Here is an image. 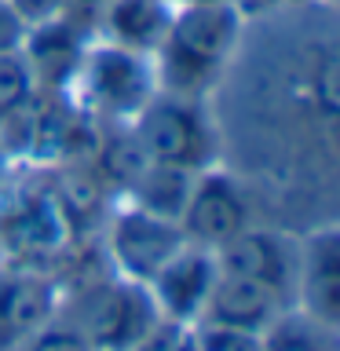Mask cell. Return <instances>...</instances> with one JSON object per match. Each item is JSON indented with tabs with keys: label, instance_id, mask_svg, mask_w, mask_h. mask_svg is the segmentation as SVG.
<instances>
[{
	"label": "cell",
	"instance_id": "1",
	"mask_svg": "<svg viewBox=\"0 0 340 351\" xmlns=\"http://www.w3.org/2000/svg\"><path fill=\"white\" fill-rule=\"evenodd\" d=\"M241 37H245V11L234 0L175 4L172 26L150 59L158 92L208 99L216 88H223L238 59Z\"/></svg>",
	"mask_w": 340,
	"mask_h": 351
},
{
	"label": "cell",
	"instance_id": "2",
	"mask_svg": "<svg viewBox=\"0 0 340 351\" xmlns=\"http://www.w3.org/2000/svg\"><path fill=\"white\" fill-rule=\"evenodd\" d=\"M73 241L77 234L59 205L48 165H26V176H19L15 165L0 197V249L22 267H40L59 260Z\"/></svg>",
	"mask_w": 340,
	"mask_h": 351
},
{
	"label": "cell",
	"instance_id": "3",
	"mask_svg": "<svg viewBox=\"0 0 340 351\" xmlns=\"http://www.w3.org/2000/svg\"><path fill=\"white\" fill-rule=\"evenodd\" d=\"M132 132L147 161L169 165V169L205 172L219 165L223 154V128L216 125L208 99L158 92L132 121Z\"/></svg>",
	"mask_w": 340,
	"mask_h": 351
},
{
	"label": "cell",
	"instance_id": "4",
	"mask_svg": "<svg viewBox=\"0 0 340 351\" xmlns=\"http://www.w3.org/2000/svg\"><path fill=\"white\" fill-rule=\"evenodd\" d=\"M62 311V307H59ZM81 329L92 351H136L147 333L161 322L150 289L125 274H103L70 293V311H62Z\"/></svg>",
	"mask_w": 340,
	"mask_h": 351
},
{
	"label": "cell",
	"instance_id": "5",
	"mask_svg": "<svg viewBox=\"0 0 340 351\" xmlns=\"http://www.w3.org/2000/svg\"><path fill=\"white\" fill-rule=\"evenodd\" d=\"M70 95L99 125H132L139 110L158 95L154 62L150 55L117 48L110 40H92Z\"/></svg>",
	"mask_w": 340,
	"mask_h": 351
},
{
	"label": "cell",
	"instance_id": "6",
	"mask_svg": "<svg viewBox=\"0 0 340 351\" xmlns=\"http://www.w3.org/2000/svg\"><path fill=\"white\" fill-rule=\"evenodd\" d=\"M183 241H186V234L180 230L175 219L143 213V208L128 205V202L110 208V216H106L103 245H106L110 263H114L117 274L136 278L143 285L154 278V271H158Z\"/></svg>",
	"mask_w": 340,
	"mask_h": 351
},
{
	"label": "cell",
	"instance_id": "7",
	"mask_svg": "<svg viewBox=\"0 0 340 351\" xmlns=\"http://www.w3.org/2000/svg\"><path fill=\"white\" fill-rule=\"evenodd\" d=\"M249 223H252V205L234 172L212 165V169L194 176L186 205L180 213V230L186 234V241L216 252Z\"/></svg>",
	"mask_w": 340,
	"mask_h": 351
},
{
	"label": "cell",
	"instance_id": "8",
	"mask_svg": "<svg viewBox=\"0 0 340 351\" xmlns=\"http://www.w3.org/2000/svg\"><path fill=\"white\" fill-rule=\"evenodd\" d=\"M296 311L311 315L322 326H340V230L337 223L307 230L296 245V274H293Z\"/></svg>",
	"mask_w": 340,
	"mask_h": 351
},
{
	"label": "cell",
	"instance_id": "9",
	"mask_svg": "<svg viewBox=\"0 0 340 351\" xmlns=\"http://www.w3.org/2000/svg\"><path fill=\"white\" fill-rule=\"evenodd\" d=\"M62 285L44 267L0 274V351H19L62 307Z\"/></svg>",
	"mask_w": 340,
	"mask_h": 351
},
{
	"label": "cell",
	"instance_id": "10",
	"mask_svg": "<svg viewBox=\"0 0 340 351\" xmlns=\"http://www.w3.org/2000/svg\"><path fill=\"white\" fill-rule=\"evenodd\" d=\"M216 282V256L212 249H202L194 241H183L169 260L154 271L147 289L158 304L161 318L194 326L205 311V300Z\"/></svg>",
	"mask_w": 340,
	"mask_h": 351
},
{
	"label": "cell",
	"instance_id": "11",
	"mask_svg": "<svg viewBox=\"0 0 340 351\" xmlns=\"http://www.w3.org/2000/svg\"><path fill=\"white\" fill-rule=\"evenodd\" d=\"M219 274H238V278L271 285L274 293L293 296V274H296V245L278 230L267 227H245L230 241H223L216 252Z\"/></svg>",
	"mask_w": 340,
	"mask_h": 351
},
{
	"label": "cell",
	"instance_id": "12",
	"mask_svg": "<svg viewBox=\"0 0 340 351\" xmlns=\"http://www.w3.org/2000/svg\"><path fill=\"white\" fill-rule=\"evenodd\" d=\"M88 44L92 40L81 37V33H77L70 22H62L59 15L29 26L26 40H22V59L29 66L37 92H70L73 77L84 62Z\"/></svg>",
	"mask_w": 340,
	"mask_h": 351
},
{
	"label": "cell",
	"instance_id": "13",
	"mask_svg": "<svg viewBox=\"0 0 340 351\" xmlns=\"http://www.w3.org/2000/svg\"><path fill=\"white\" fill-rule=\"evenodd\" d=\"M282 311H285V296L274 293L271 285L216 271V282L205 300L202 318L205 322H219V326L249 329V333H263Z\"/></svg>",
	"mask_w": 340,
	"mask_h": 351
},
{
	"label": "cell",
	"instance_id": "14",
	"mask_svg": "<svg viewBox=\"0 0 340 351\" xmlns=\"http://www.w3.org/2000/svg\"><path fill=\"white\" fill-rule=\"evenodd\" d=\"M172 11L175 4L169 0H110L95 40H110L117 48L154 59V51L161 48L165 33L172 26Z\"/></svg>",
	"mask_w": 340,
	"mask_h": 351
},
{
	"label": "cell",
	"instance_id": "15",
	"mask_svg": "<svg viewBox=\"0 0 340 351\" xmlns=\"http://www.w3.org/2000/svg\"><path fill=\"white\" fill-rule=\"evenodd\" d=\"M194 176L197 172H183V169H169V165L147 161V169L132 180V186L121 197H125L128 205L143 208V213H154V216H165V219H175V223H180V213L186 205Z\"/></svg>",
	"mask_w": 340,
	"mask_h": 351
},
{
	"label": "cell",
	"instance_id": "16",
	"mask_svg": "<svg viewBox=\"0 0 340 351\" xmlns=\"http://www.w3.org/2000/svg\"><path fill=\"white\" fill-rule=\"evenodd\" d=\"M260 351H337V329L304 311H282L260 333Z\"/></svg>",
	"mask_w": 340,
	"mask_h": 351
},
{
	"label": "cell",
	"instance_id": "17",
	"mask_svg": "<svg viewBox=\"0 0 340 351\" xmlns=\"http://www.w3.org/2000/svg\"><path fill=\"white\" fill-rule=\"evenodd\" d=\"M33 95H37V84H33L26 59H22V48L0 55V125L15 117Z\"/></svg>",
	"mask_w": 340,
	"mask_h": 351
},
{
	"label": "cell",
	"instance_id": "18",
	"mask_svg": "<svg viewBox=\"0 0 340 351\" xmlns=\"http://www.w3.org/2000/svg\"><path fill=\"white\" fill-rule=\"evenodd\" d=\"M191 329L197 351H260V333H249V329L205 322V318H197Z\"/></svg>",
	"mask_w": 340,
	"mask_h": 351
},
{
	"label": "cell",
	"instance_id": "19",
	"mask_svg": "<svg viewBox=\"0 0 340 351\" xmlns=\"http://www.w3.org/2000/svg\"><path fill=\"white\" fill-rule=\"evenodd\" d=\"M19 351H92V348H88V340L81 337V329L59 311L48 326H40Z\"/></svg>",
	"mask_w": 340,
	"mask_h": 351
},
{
	"label": "cell",
	"instance_id": "20",
	"mask_svg": "<svg viewBox=\"0 0 340 351\" xmlns=\"http://www.w3.org/2000/svg\"><path fill=\"white\" fill-rule=\"evenodd\" d=\"M106 8H110V0H62L59 19L70 22V26L81 33V37L95 40V37H99V26H103Z\"/></svg>",
	"mask_w": 340,
	"mask_h": 351
},
{
	"label": "cell",
	"instance_id": "21",
	"mask_svg": "<svg viewBox=\"0 0 340 351\" xmlns=\"http://www.w3.org/2000/svg\"><path fill=\"white\" fill-rule=\"evenodd\" d=\"M136 351H197L194 344V329L186 322H172V318H161L158 326L147 333V340Z\"/></svg>",
	"mask_w": 340,
	"mask_h": 351
},
{
	"label": "cell",
	"instance_id": "22",
	"mask_svg": "<svg viewBox=\"0 0 340 351\" xmlns=\"http://www.w3.org/2000/svg\"><path fill=\"white\" fill-rule=\"evenodd\" d=\"M26 19L11 8V0H0V55L19 51L22 40H26Z\"/></svg>",
	"mask_w": 340,
	"mask_h": 351
},
{
	"label": "cell",
	"instance_id": "23",
	"mask_svg": "<svg viewBox=\"0 0 340 351\" xmlns=\"http://www.w3.org/2000/svg\"><path fill=\"white\" fill-rule=\"evenodd\" d=\"M11 8L26 19V26H37L44 19H55L62 8V0H11Z\"/></svg>",
	"mask_w": 340,
	"mask_h": 351
},
{
	"label": "cell",
	"instance_id": "24",
	"mask_svg": "<svg viewBox=\"0 0 340 351\" xmlns=\"http://www.w3.org/2000/svg\"><path fill=\"white\" fill-rule=\"evenodd\" d=\"M15 165L19 161H11V154L4 150V143H0V197H4V186L11 180V172H15Z\"/></svg>",
	"mask_w": 340,
	"mask_h": 351
},
{
	"label": "cell",
	"instance_id": "25",
	"mask_svg": "<svg viewBox=\"0 0 340 351\" xmlns=\"http://www.w3.org/2000/svg\"><path fill=\"white\" fill-rule=\"evenodd\" d=\"M186 4H191V0H186ZM205 4H216V0H205ZM234 4H238V0H234Z\"/></svg>",
	"mask_w": 340,
	"mask_h": 351
},
{
	"label": "cell",
	"instance_id": "26",
	"mask_svg": "<svg viewBox=\"0 0 340 351\" xmlns=\"http://www.w3.org/2000/svg\"><path fill=\"white\" fill-rule=\"evenodd\" d=\"M169 4H186V0H169Z\"/></svg>",
	"mask_w": 340,
	"mask_h": 351
}]
</instances>
